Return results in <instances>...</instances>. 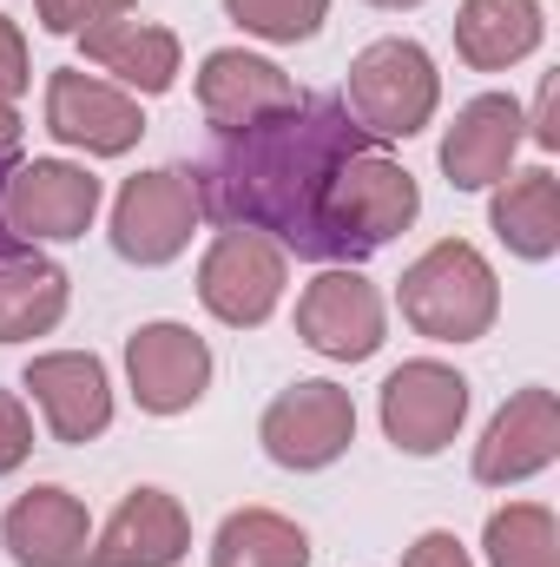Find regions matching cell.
Segmentation results:
<instances>
[{
  "label": "cell",
  "instance_id": "277c9868",
  "mask_svg": "<svg viewBox=\"0 0 560 567\" xmlns=\"http://www.w3.org/2000/svg\"><path fill=\"white\" fill-rule=\"evenodd\" d=\"M442 106V73L422 40H370L343 73V113L370 140H416Z\"/></svg>",
  "mask_w": 560,
  "mask_h": 567
},
{
  "label": "cell",
  "instance_id": "7c38bea8",
  "mask_svg": "<svg viewBox=\"0 0 560 567\" xmlns=\"http://www.w3.org/2000/svg\"><path fill=\"white\" fill-rule=\"evenodd\" d=\"M211 370H218L211 343L191 323L158 317V323H139L126 337V390H133V403H139L145 416H185V410H198L205 390H211Z\"/></svg>",
  "mask_w": 560,
  "mask_h": 567
},
{
  "label": "cell",
  "instance_id": "d6986e66",
  "mask_svg": "<svg viewBox=\"0 0 560 567\" xmlns=\"http://www.w3.org/2000/svg\"><path fill=\"white\" fill-rule=\"evenodd\" d=\"M80 53L113 73V86L126 93H172L178 86V33L158 27V20H139V13H120V20H100V27H80Z\"/></svg>",
  "mask_w": 560,
  "mask_h": 567
},
{
  "label": "cell",
  "instance_id": "8992f818",
  "mask_svg": "<svg viewBox=\"0 0 560 567\" xmlns=\"http://www.w3.org/2000/svg\"><path fill=\"white\" fill-rule=\"evenodd\" d=\"M290 290V251L265 231H245V225H225L205 258H198V303L225 323V330H258L271 323Z\"/></svg>",
  "mask_w": 560,
  "mask_h": 567
},
{
  "label": "cell",
  "instance_id": "1f68e13d",
  "mask_svg": "<svg viewBox=\"0 0 560 567\" xmlns=\"http://www.w3.org/2000/svg\"><path fill=\"white\" fill-rule=\"evenodd\" d=\"M46 33H73V0H33Z\"/></svg>",
  "mask_w": 560,
  "mask_h": 567
},
{
  "label": "cell",
  "instance_id": "d4e9b609",
  "mask_svg": "<svg viewBox=\"0 0 560 567\" xmlns=\"http://www.w3.org/2000/svg\"><path fill=\"white\" fill-rule=\"evenodd\" d=\"M225 13H231L251 40L297 47V40H317V27L330 20V0H225Z\"/></svg>",
  "mask_w": 560,
  "mask_h": 567
},
{
  "label": "cell",
  "instance_id": "ffe728a7",
  "mask_svg": "<svg viewBox=\"0 0 560 567\" xmlns=\"http://www.w3.org/2000/svg\"><path fill=\"white\" fill-rule=\"evenodd\" d=\"M548 40V7L541 0H462L455 7V53L475 73H508Z\"/></svg>",
  "mask_w": 560,
  "mask_h": 567
},
{
  "label": "cell",
  "instance_id": "cb8c5ba5",
  "mask_svg": "<svg viewBox=\"0 0 560 567\" xmlns=\"http://www.w3.org/2000/svg\"><path fill=\"white\" fill-rule=\"evenodd\" d=\"M488 567H560V522L548 502H508L481 528Z\"/></svg>",
  "mask_w": 560,
  "mask_h": 567
},
{
  "label": "cell",
  "instance_id": "ac0fdd59",
  "mask_svg": "<svg viewBox=\"0 0 560 567\" xmlns=\"http://www.w3.org/2000/svg\"><path fill=\"white\" fill-rule=\"evenodd\" d=\"M191 555V515L172 488H133L93 535L86 567H178Z\"/></svg>",
  "mask_w": 560,
  "mask_h": 567
},
{
  "label": "cell",
  "instance_id": "d6a6232c",
  "mask_svg": "<svg viewBox=\"0 0 560 567\" xmlns=\"http://www.w3.org/2000/svg\"><path fill=\"white\" fill-rule=\"evenodd\" d=\"M7 172H13V165H0V178H7ZM0 258H20V245L7 238V225H0Z\"/></svg>",
  "mask_w": 560,
  "mask_h": 567
},
{
  "label": "cell",
  "instance_id": "2e32d148",
  "mask_svg": "<svg viewBox=\"0 0 560 567\" xmlns=\"http://www.w3.org/2000/svg\"><path fill=\"white\" fill-rule=\"evenodd\" d=\"M528 106L515 93H475L455 126L442 133V172L455 192H495L508 172H515V152L528 140Z\"/></svg>",
  "mask_w": 560,
  "mask_h": 567
},
{
  "label": "cell",
  "instance_id": "9a60e30c",
  "mask_svg": "<svg viewBox=\"0 0 560 567\" xmlns=\"http://www.w3.org/2000/svg\"><path fill=\"white\" fill-rule=\"evenodd\" d=\"M554 462H560V396L548 383H528L495 410V423L481 429L475 482L481 488H515V482H535Z\"/></svg>",
  "mask_w": 560,
  "mask_h": 567
},
{
  "label": "cell",
  "instance_id": "30bf717a",
  "mask_svg": "<svg viewBox=\"0 0 560 567\" xmlns=\"http://www.w3.org/2000/svg\"><path fill=\"white\" fill-rule=\"evenodd\" d=\"M297 337L330 363H370L390 343V303L356 265H330L297 297Z\"/></svg>",
  "mask_w": 560,
  "mask_h": 567
},
{
  "label": "cell",
  "instance_id": "83f0119b",
  "mask_svg": "<svg viewBox=\"0 0 560 567\" xmlns=\"http://www.w3.org/2000/svg\"><path fill=\"white\" fill-rule=\"evenodd\" d=\"M403 567H475V561H468V548H462L448 528H428V535H416V542L403 548Z\"/></svg>",
  "mask_w": 560,
  "mask_h": 567
},
{
  "label": "cell",
  "instance_id": "44dd1931",
  "mask_svg": "<svg viewBox=\"0 0 560 567\" xmlns=\"http://www.w3.org/2000/svg\"><path fill=\"white\" fill-rule=\"evenodd\" d=\"M488 225L495 238L521 258V265H548L560 251V178L554 165H528L508 172L488 198Z\"/></svg>",
  "mask_w": 560,
  "mask_h": 567
},
{
  "label": "cell",
  "instance_id": "4dcf8cb0",
  "mask_svg": "<svg viewBox=\"0 0 560 567\" xmlns=\"http://www.w3.org/2000/svg\"><path fill=\"white\" fill-rule=\"evenodd\" d=\"M0 165H20V113H13V100H0Z\"/></svg>",
  "mask_w": 560,
  "mask_h": 567
},
{
  "label": "cell",
  "instance_id": "f546056e",
  "mask_svg": "<svg viewBox=\"0 0 560 567\" xmlns=\"http://www.w3.org/2000/svg\"><path fill=\"white\" fill-rule=\"evenodd\" d=\"M139 0H73V33L80 27H100V20H120V13H133Z\"/></svg>",
  "mask_w": 560,
  "mask_h": 567
},
{
  "label": "cell",
  "instance_id": "3957f363",
  "mask_svg": "<svg viewBox=\"0 0 560 567\" xmlns=\"http://www.w3.org/2000/svg\"><path fill=\"white\" fill-rule=\"evenodd\" d=\"M422 212V185L416 172L376 145L350 152L336 172H330V192H323V238H330V265H356L370 251H383L396 231H409Z\"/></svg>",
  "mask_w": 560,
  "mask_h": 567
},
{
  "label": "cell",
  "instance_id": "4fadbf2b",
  "mask_svg": "<svg viewBox=\"0 0 560 567\" xmlns=\"http://www.w3.org/2000/svg\"><path fill=\"white\" fill-rule=\"evenodd\" d=\"M20 390L33 396L40 423L53 442L80 449V442H100L113 429V377L93 350H46L20 370Z\"/></svg>",
  "mask_w": 560,
  "mask_h": 567
},
{
  "label": "cell",
  "instance_id": "52a82bcc",
  "mask_svg": "<svg viewBox=\"0 0 560 567\" xmlns=\"http://www.w3.org/2000/svg\"><path fill=\"white\" fill-rule=\"evenodd\" d=\"M376 423L403 455H442L468 423V377L442 357H409L376 390Z\"/></svg>",
  "mask_w": 560,
  "mask_h": 567
},
{
  "label": "cell",
  "instance_id": "8fae6325",
  "mask_svg": "<svg viewBox=\"0 0 560 567\" xmlns=\"http://www.w3.org/2000/svg\"><path fill=\"white\" fill-rule=\"evenodd\" d=\"M46 133L86 158H126L145 140L139 100L86 66H53L46 73Z\"/></svg>",
  "mask_w": 560,
  "mask_h": 567
},
{
  "label": "cell",
  "instance_id": "5b68a950",
  "mask_svg": "<svg viewBox=\"0 0 560 567\" xmlns=\"http://www.w3.org/2000/svg\"><path fill=\"white\" fill-rule=\"evenodd\" d=\"M100 198H106V185L86 165H73V158H20L0 178V225H7V238L20 251L73 245V238L93 231Z\"/></svg>",
  "mask_w": 560,
  "mask_h": 567
},
{
  "label": "cell",
  "instance_id": "603a6c76",
  "mask_svg": "<svg viewBox=\"0 0 560 567\" xmlns=\"http://www.w3.org/2000/svg\"><path fill=\"white\" fill-rule=\"evenodd\" d=\"M211 567H310V535L278 508H231L211 535Z\"/></svg>",
  "mask_w": 560,
  "mask_h": 567
},
{
  "label": "cell",
  "instance_id": "4316f807",
  "mask_svg": "<svg viewBox=\"0 0 560 567\" xmlns=\"http://www.w3.org/2000/svg\"><path fill=\"white\" fill-rule=\"evenodd\" d=\"M27 86H33L27 33H20V20H7V13H0V100H20Z\"/></svg>",
  "mask_w": 560,
  "mask_h": 567
},
{
  "label": "cell",
  "instance_id": "5bb4252c",
  "mask_svg": "<svg viewBox=\"0 0 560 567\" xmlns=\"http://www.w3.org/2000/svg\"><path fill=\"white\" fill-rule=\"evenodd\" d=\"M290 106H303V86L283 73L278 60H265L251 47H211L198 60V113L218 133L265 126V120H278Z\"/></svg>",
  "mask_w": 560,
  "mask_h": 567
},
{
  "label": "cell",
  "instance_id": "6da1fadb",
  "mask_svg": "<svg viewBox=\"0 0 560 567\" xmlns=\"http://www.w3.org/2000/svg\"><path fill=\"white\" fill-rule=\"evenodd\" d=\"M363 145H376V140L343 113V100H310L303 93V106H290L278 120L225 133V145L191 172L198 212L218 218V225L265 231V238H278L283 251L330 265L323 192H330V172L350 152H363Z\"/></svg>",
  "mask_w": 560,
  "mask_h": 567
},
{
  "label": "cell",
  "instance_id": "9c48e42d",
  "mask_svg": "<svg viewBox=\"0 0 560 567\" xmlns=\"http://www.w3.org/2000/svg\"><path fill=\"white\" fill-rule=\"evenodd\" d=\"M258 442H265V455L278 468L317 475L356 442V396L343 383H330V377H303V383L271 396V410L258 423Z\"/></svg>",
  "mask_w": 560,
  "mask_h": 567
},
{
  "label": "cell",
  "instance_id": "7402d4cb",
  "mask_svg": "<svg viewBox=\"0 0 560 567\" xmlns=\"http://www.w3.org/2000/svg\"><path fill=\"white\" fill-rule=\"evenodd\" d=\"M66 297H73V284L53 258H40V251L0 258V343H33V337L60 330Z\"/></svg>",
  "mask_w": 560,
  "mask_h": 567
},
{
  "label": "cell",
  "instance_id": "e0dca14e",
  "mask_svg": "<svg viewBox=\"0 0 560 567\" xmlns=\"http://www.w3.org/2000/svg\"><path fill=\"white\" fill-rule=\"evenodd\" d=\"M0 548L13 555V567H80L86 548H93V515H86V502L73 488L40 482V488L7 502Z\"/></svg>",
  "mask_w": 560,
  "mask_h": 567
},
{
  "label": "cell",
  "instance_id": "ba28073f",
  "mask_svg": "<svg viewBox=\"0 0 560 567\" xmlns=\"http://www.w3.org/2000/svg\"><path fill=\"white\" fill-rule=\"evenodd\" d=\"M198 225H205L198 185L178 165H152L139 178H126L120 198H113V251L126 265H139V271H158V265L185 258Z\"/></svg>",
  "mask_w": 560,
  "mask_h": 567
},
{
  "label": "cell",
  "instance_id": "7a4b0ae2",
  "mask_svg": "<svg viewBox=\"0 0 560 567\" xmlns=\"http://www.w3.org/2000/svg\"><path fill=\"white\" fill-rule=\"evenodd\" d=\"M396 310L428 343H481L501 317V278L468 238H435L396 278Z\"/></svg>",
  "mask_w": 560,
  "mask_h": 567
},
{
  "label": "cell",
  "instance_id": "836d02e7",
  "mask_svg": "<svg viewBox=\"0 0 560 567\" xmlns=\"http://www.w3.org/2000/svg\"><path fill=\"white\" fill-rule=\"evenodd\" d=\"M370 7H390V13H403V7H422V0H370Z\"/></svg>",
  "mask_w": 560,
  "mask_h": 567
},
{
  "label": "cell",
  "instance_id": "484cf974",
  "mask_svg": "<svg viewBox=\"0 0 560 567\" xmlns=\"http://www.w3.org/2000/svg\"><path fill=\"white\" fill-rule=\"evenodd\" d=\"M27 455H33V410L13 390H0V482L27 468Z\"/></svg>",
  "mask_w": 560,
  "mask_h": 567
},
{
  "label": "cell",
  "instance_id": "f1b7e54d",
  "mask_svg": "<svg viewBox=\"0 0 560 567\" xmlns=\"http://www.w3.org/2000/svg\"><path fill=\"white\" fill-rule=\"evenodd\" d=\"M554 100H560V80L548 73V80H541V93H535V113H521V120H528V140L541 145V152H554V145H560V126H554Z\"/></svg>",
  "mask_w": 560,
  "mask_h": 567
}]
</instances>
